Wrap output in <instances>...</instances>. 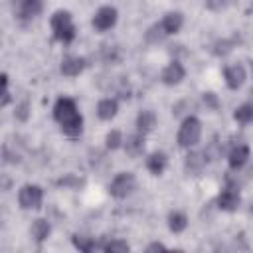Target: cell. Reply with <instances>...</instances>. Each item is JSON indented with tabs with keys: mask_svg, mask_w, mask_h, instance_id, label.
Returning <instances> with one entry per match:
<instances>
[{
	"mask_svg": "<svg viewBox=\"0 0 253 253\" xmlns=\"http://www.w3.org/2000/svg\"><path fill=\"white\" fill-rule=\"evenodd\" d=\"M233 117H235V121L241 123V125L251 123V121H253V105H241V107H237L235 113H233Z\"/></svg>",
	"mask_w": 253,
	"mask_h": 253,
	"instance_id": "21",
	"label": "cell"
},
{
	"mask_svg": "<svg viewBox=\"0 0 253 253\" xmlns=\"http://www.w3.org/2000/svg\"><path fill=\"white\" fill-rule=\"evenodd\" d=\"M223 75H225V85L229 89H239L243 85V81H245V69H243V65H229Z\"/></svg>",
	"mask_w": 253,
	"mask_h": 253,
	"instance_id": "9",
	"label": "cell"
},
{
	"mask_svg": "<svg viewBox=\"0 0 253 253\" xmlns=\"http://www.w3.org/2000/svg\"><path fill=\"white\" fill-rule=\"evenodd\" d=\"M251 211H253V204H251Z\"/></svg>",
	"mask_w": 253,
	"mask_h": 253,
	"instance_id": "30",
	"label": "cell"
},
{
	"mask_svg": "<svg viewBox=\"0 0 253 253\" xmlns=\"http://www.w3.org/2000/svg\"><path fill=\"white\" fill-rule=\"evenodd\" d=\"M28 109H30V105H28V103H20V105L16 107V117H18L20 121H26V119H28V115H30V113H28Z\"/></svg>",
	"mask_w": 253,
	"mask_h": 253,
	"instance_id": "27",
	"label": "cell"
},
{
	"mask_svg": "<svg viewBox=\"0 0 253 253\" xmlns=\"http://www.w3.org/2000/svg\"><path fill=\"white\" fill-rule=\"evenodd\" d=\"M182 14L180 12H168L164 18H162V28H164V32L166 34H176L180 28H182Z\"/></svg>",
	"mask_w": 253,
	"mask_h": 253,
	"instance_id": "16",
	"label": "cell"
},
{
	"mask_svg": "<svg viewBox=\"0 0 253 253\" xmlns=\"http://www.w3.org/2000/svg\"><path fill=\"white\" fill-rule=\"evenodd\" d=\"M146 168L154 174V176H160L166 168V154L164 152H152L148 158H146Z\"/></svg>",
	"mask_w": 253,
	"mask_h": 253,
	"instance_id": "15",
	"label": "cell"
},
{
	"mask_svg": "<svg viewBox=\"0 0 253 253\" xmlns=\"http://www.w3.org/2000/svg\"><path fill=\"white\" fill-rule=\"evenodd\" d=\"M83 69H85V59H83V57L71 55V57H65V59L61 61V73L67 75V77H75V75H79Z\"/></svg>",
	"mask_w": 253,
	"mask_h": 253,
	"instance_id": "10",
	"label": "cell"
},
{
	"mask_svg": "<svg viewBox=\"0 0 253 253\" xmlns=\"http://www.w3.org/2000/svg\"><path fill=\"white\" fill-rule=\"evenodd\" d=\"M32 237L36 239V241H43V239H47V235H49V231H51V227H49V223L45 221V219H36L34 223H32Z\"/></svg>",
	"mask_w": 253,
	"mask_h": 253,
	"instance_id": "17",
	"label": "cell"
},
{
	"mask_svg": "<svg viewBox=\"0 0 253 253\" xmlns=\"http://www.w3.org/2000/svg\"><path fill=\"white\" fill-rule=\"evenodd\" d=\"M105 251H109V253H125V251H128V243L123 241V239H111L105 245Z\"/></svg>",
	"mask_w": 253,
	"mask_h": 253,
	"instance_id": "24",
	"label": "cell"
},
{
	"mask_svg": "<svg viewBox=\"0 0 253 253\" xmlns=\"http://www.w3.org/2000/svg\"><path fill=\"white\" fill-rule=\"evenodd\" d=\"M223 0H206V6L210 8V10H221L223 8Z\"/></svg>",
	"mask_w": 253,
	"mask_h": 253,
	"instance_id": "28",
	"label": "cell"
},
{
	"mask_svg": "<svg viewBox=\"0 0 253 253\" xmlns=\"http://www.w3.org/2000/svg\"><path fill=\"white\" fill-rule=\"evenodd\" d=\"M117 111H119V105H117L115 99H103V101H99V105H97V115H99V119H103V121H111V119L117 115Z\"/></svg>",
	"mask_w": 253,
	"mask_h": 253,
	"instance_id": "14",
	"label": "cell"
},
{
	"mask_svg": "<svg viewBox=\"0 0 253 253\" xmlns=\"http://www.w3.org/2000/svg\"><path fill=\"white\" fill-rule=\"evenodd\" d=\"M164 36H166V32H164L162 24H156V26H152V28L146 32V42H150V43H158V42H162Z\"/></svg>",
	"mask_w": 253,
	"mask_h": 253,
	"instance_id": "22",
	"label": "cell"
},
{
	"mask_svg": "<svg viewBox=\"0 0 253 253\" xmlns=\"http://www.w3.org/2000/svg\"><path fill=\"white\" fill-rule=\"evenodd\" d=\"M200 136H202V123L196 117L184 119L180 130H178V144L184 148H190V146L198 144Z\"/></svg>",
	"mask_w": 253,
	"mask_h": 253,
	"instance_id": "2",
	"label": "cell"
},
{
	"mask_svg": "<svg viewBox=\"0 0 253 253\" xmlns=\"http://www.w3.org/2000/svg\"><path fill=\"white\" fill-rule=\"evenodd\" d=\"M117 22V10L111 8V6H103L97 10V14L93 16V26L99 30V32H105V30H111Z\"/></svg>",
	"mask_w": 253,
	"mask_h": 253,
	"instance_id": "6",
	"label": "cell"
},
{
	"mask_svg": "<svg viewBox=\"0 0 253 253\" xmlns=\"http://www.w3.org/2000/svg\"><path fill=\"white\" fill-rule=\"evenodd\" d=\"M204 103H206L210 109H213V111L219 107V101H217V97H215L213 93H204Z\"/></svg>",
	"mask_w": 253,
	"mask_h": 253,
	"instance_id": "26",
	"label": "cell"
},
{
	"mask_svg": "<svg viewBox=\"0 0 253 253\" xmlns=\"http://www.w3.org/2000/svg\"><path fill=\"white\" fill-rule=\"evenodd\" d=\"M42 198H43L42 188L34 184H26L18 192V202L24 210H38L42 206Z\"/></svg>",
	"mask_w": 253,
	"mask_h": 253,
	"instance_id": "4",
	"label": "cell"
},
{
	"mask_svg": "<svg viewBox=\"0 0 253 253\" xmlns=\"http://www.w3.org/2000/svg\"><path fill=\"white\" fill-rule=\"evenodd\" d=\"M239 194L235 192V188H225L219 196H217V208L225 210V211H233L239 206Z\"/></svg>",
	"mask_w": 253,
	"mask_h": 253,
	"instance_id": "8",
	"label": "cell"
},
{
	"mask_svg": "<svg viewBox=\"0 0 253 253\" xmlns=\"http://www.w3.org/2000/svg\"><path fill=\"white\" fill-rule=\"evenodd\" d=\"M53 117H55V121L61 125V130H63L67 136L75 138V136L81 134V130H83V119H81V115H79V111H77L73 99L61 97V99L55 103V107H53Z\"/></svg>",
	"mask_w": 253,
	"mask_h": 253,
	"instance_id": "1",
	"label": "cell"
},
{
	"mask_svg": "<svg viewBox=\"0 0 253 253\" xmlns=\"http://www.w3.org/2000/svg\"><path fill=\"white\" fill-rule=\"evenodd\" d=\"M51 28H53V32H57V30H63V28H67V26H73V22H71V16H69V12H65V10H57L53 16H51Z\"/></svg>",
	"mask_w": 253,
	"mask_h": 253,
	"instance_id": "18",
	"label": "cell"
},
{
	"mask_svg": "<svg viewBox=\"0 0 253 253\" xmlns=\"http://www.w3.org/2000/svg\"><path fill=\"white\" fill-rule=\"evenodd\" d=\"M154 125H156V115L150 109H144V111L138 113V117H136V130L138 132L146 134L154 128Z\"/></svg>",
	"mask_w": 253,
	"mask_h": 253,
	"instance_id": "13",
	"label": "cell"
},
{
	"mask_svg": "<svg viewBox=\"0 0 253 253\" xmlns=\"http://www.w3.org/2000/svg\"><path fill=\"white\" fill-rule=\"evenodd\" d=\"M134 186H136L134 176H132L130 172H121V174H117V176H115V180L111 182L109 192H111V196H115V198L123 200V198H126V196H130V194H132Z\"/></svg>",
	"mask_w": 253,
	"mask_h": 253,
	"instance_id": "3",
	"label": "cell"
},
{
	"mask_svg": "<svg viewBox=\"0 0 253 253\" xmlns=\"http://www.w3.org/2000/svg\"><path fill=\"white\" fill-rule=\"evenodd\" d=\"M73 245H75L79 251H85V253L95 247L93 239H91V237H85V235H75V237H73Z\"/></svg>",
	"mask_w": 253,
	"mask_h": 253,
	"instance_id": "23",
	"label": "cell"
},
{
	"mask_svg": "<svg viewBox=\"0 0 253 253\" xmlns=\"http://www.w3.org/2000/svg\"><path fill=\"white\" fill-rule=\"evenodd\" d=\"M166 247L162 245V243H150L148 247H146V251H164Z\"/></svg>",
	"mask_w": 253,
	"mask_h": 253,
	"instance_id": "29",
	"label": "cell"
},
{
	"mask_svg": "<svg viewBox=\"0 0 253 253\" xmlns=\"http://www.w3.org/2000/svg\"><path fill=\"white\" fill-rule=\"evenodd\" d=\"M186 225H188V217H186L182 211H172V213L168 215V227H170L174 233L184 231Z\"/></svg>",
	"mask_w": 253,
	"mask_h": 253,
	"instance_id": "19",
	"label": "cell"
},
{
	"mask_svg": "<svg viewBox=\"0 0 253 253\" xmlns=\"http://www.w3.org/2000/svg\"><path fill=\"white\" fill-rule=\"evenodd\" d=\"M184 75H186V71H184L182 63H180V61H170V63L162 69L160 79H162V83H166V85H178V83L184 79Z\"/></svg>",
	"mask_w": 253,
	"mask_h": 253,
	"instance_id": "7",
	"label": "cell"
},
{
	"mask_svg": "<svg viewBox=\"0 0 253 253\" xmlns=\"http://www.w3.org/2000/svg\"><path fill=\"white\" fill-rule=\"evenodd\" d=\"M204 162H206V158H202V154L190 152V154L186 156V170H188L190 174H198V172L204 168Z\"/></svg>",
	"mask_w": 253,
	"mask_h": 253,
	"instance_id": "20",
	"label": "cell"
},
{
	"mask_svg": "<svg viewBox=\"0 0 253 253\" xmlns=\"http://www.w3.org/2000/svg\"><path fill=\"white\" fill-rule=\"evenodd\" d=\"M125 150H126L128 156H138V154H142V150H144V134H142V132L128 134L126 140H125Z\"/></svg>",
	"mask_w": 253,
	"mask_h": 253,
	"instance_id": "11",
	"label": "cell"
},
{
	"mask_svg": "<svg viewBox=\"0 0 253 253\" xmlns=\"http://www.w3.org/2000/svg\"><path fill=\"white\" fill-rule=\"evenodd\" d=\"M247 158H249V148H247L245 144H237V146H233L231 152H229V156H227L229 166H231L233 170L241 168V166L247 162Z\"/></svg>",
	"mask_w": 253,
	"mask_h": 253,
	"instance_id": "12",
	"label": "cell"
},
{
	"mask_svg": "<svg viewBox=\"0 0 253 253\" xmlns=\"http://www.w3.org/2000/svg\"><path fill=\"white\" fill-rule=\"evenodd\" d=\"M12 8L18 18L26 20V18L38 16L42 12L43 4H42V0H12Z\"/></svg>",
	"mask_w": 253,
	"mask_h": 253,
	"instance_id": "5",
	"label": "cell"
},
{
	"mask_svg": "<svg viewBox=\"0 0 253 253\" xmlns=\"http://www.w3.org/2000/svg\"><path fill=\"white\" fill-rule=\"evenodd\" d=\"M105 142H107V148H111V150H115V148H119L125 140H123V134L119 132V130H111L109 134H107V138H105Z\"/></svg>",
	"mask_w": 253,
	"mask_h": 253,
	"instance_id": "25",
	"label": "cell"
}]
</instances>
